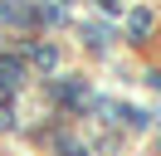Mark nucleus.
I'll list each match as a JSON object with an SVG mask.
<instances>
[{
	"instance_id": "obj_1",
	"label": "nucleus",
	"mask_w": 161,
	"mask_h": 156,
	"mask_svg": "<svg viewBox=\"0 0 161 156\" xmlns=\"http://www.w3.org/2000/svg\"><path fill=\"white\" fill-rule=\"evenodd\" d=\"M15 78H20V64L15 58H0V88H10Z\"/></svg>"
},
{
	"instance_id": "obj_2",
	"label": "nucleus",
	"mask_w": 161,
	"mask_h": 156,
	"mask_svg": "<svg viewBox=\"0 0 161 156\" xmlns=\"http://www.w3.org/2000/svg\"><path fill=\"white\" fill-rule=\"evenodd\" d=\"M103 5H108V10H117V0H103Z\"/></svg>"
}]
</instances>
